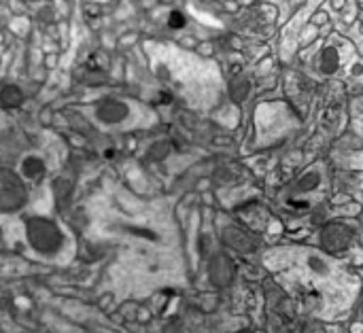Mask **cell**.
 <instances>
[{
  "mask_svg": "<svg viewBox=\"0 0 363 333\" xmlns=\"http://www.w3.org/2000/svg\"><path fill=\"white\" fill-rule=\"evenodd\" d=\"M170 26H183V17H181V13H172V17H170Z\"/></svg>",
  "mask_w": 363,
  "mask_h": 333,
  "instance_id": "1",
  "label": "cell"
}]
</instances>
